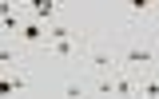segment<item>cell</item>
<instances>
[{
    "mask_svg": "<svg viewBox=\"0 0 159 99\" xmlns=\"http://www.w3.org/2000/svg\"><path fill=\"white\" fill-rule=\"evenodd\" d=\"M116 63L123 67V71H135V75H143L147 67H155V63H159V48H155V40H127L123 48H116Z\"/></svg>",
    "mask_w": 159,
    "mask_h": 99,
    "instance_id": "6da1fadb",
    "label": "cell"
},
{
    "mask_svg": "<svg viewBox=\"0 0 159 99\" xmlns=\"http://www.w3.org/2000/svg\"><path fill=\"white\" fill-rule=\"evenodd\" d=\"M84 63H88V71L92 75H107V71H116V48L111 44H103V40H92L88 36V44H84Z\"/></svg>",
    "mask_w": 159,
    "mask_h": 99,
    "instance_id": "7a4b0ae2",
    "label": "cell"
},
{
    "mask_svg": "<svg viewBox=\"0 0 159 99\" xmlns=\"http://www.w3.org/2000/svg\"><path fill=\"white\" fill-rule=\"evenodd\" d=\"M24 12L36 20H56L64 12V0H24Z\"/></svg>",
    "mask_w": 159,
    "mask_h": 99,
    "instance_id": "277c9868",
    "label": "cell"
},
{
    "mask_svg": "<svg viewBox=\"0 0 159 99\" xmlns=\"http://www.w3.org/2000/svg\"><path fill=\"white\" fill-rule=\"evenodd\" d=\"M139 95H159V79H151L143 71V75H139Z\"/></svg>",
    "mask_w": 159,
    "mask_h": 99,
    "instance_id": "5b68a950",
    "label": "cell"
},
{
    "mask_svg": "<svg viewBox=\"0 0 159 99\" xmlns=\"http://www.w3.org/2000/svg\"><path fill=\"white\" fill-rule=\"evenodd\" d=\"M24 87H32V63H16V67H4L0 75V95H16Z\"/></svg>",
    "mask_w": 159,
    "mask_h": 99,
    "instance_id": "3957f363",
    "label": "cell"
}]
</instances>
